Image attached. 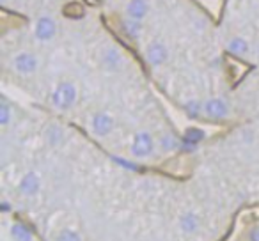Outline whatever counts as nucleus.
Segmentation results:
<instances>
[{"mask_svg":"<svg viewBox=\"0 0 259 241\" xmlns=\"http://www.w3.org/2000/svg\"><path fill=\"white\" fill-rule=\"evenodd\" d=\"M57 32V25H55L54 18L50 16H41L36 23V37L39 41H50Z\"/></svg>","mask_w":259,"mask_h":241,"instance_id":"20e7f679","label":"nucleus"},{"mask_svg":"<svg viewBox=\"0 0 259 241\" xmlns=\"http://www.w3.org/2000/svg\"><path fill=\"white\" fill-rule=\"evenodd\" d=\"M9 121H11V108H9V105L6 101H2L0 103V124L8 126Z\"/></svg>","mask_w":259,"mask_h":241,"instance_id":"aec40b11","label":"nucleus"},{"mask_svg":"<svg viewBox=\"0 0 259 241\" xmlns=\"http://www.w3.org/2000/svg\"><path fill=\"white\" fill-rule=\"evenodd\" d=\"M227 50L231 52L236 57H245L248 54V43L243 39V37H233L227 44Z\"/></svg>","mask_w":259,"mask_h":241,"instance_id":"9b49d317","label":"nucleus"},{"mask_svg":"<svg viewBox=\"0 0 259 241\" xmlns=\"http://www.w3.org/2000/svg\"><path fill=\"white\" fill-rule=\"evenodd\" d=\"M112 128H114V121H112L110 115L105 114V112H98L93 117V130H94V133L100 135V137H107L112 131Z\"/></svg>","mask_w":259,"mask_h":241,"instance_id":"423d86ee","label":"nucleus"},{"mask_svg":"<svg viewBox=\"0 0 259 241\" xmlns=\"http://www.w3.org/2000/svg\"><path fill=\"white\" fill-rule=\"evenodd\" d=\"M2 2H4V0H2Z\"/></svg>","mask_w":259,"mask_h":241,"instance_id":"b1692460","label":"nucleus"},{"mask_svg":"<svg viewBox=\"0 0 259 241\" xmlns=\"http://www.w3.org/2000/svg\"><path fill=\"white\" fill-rule=\"evenodd\" d=\"M204 138V131L199 130V128H188L185 131V137H183V144L185 146H190V148H195L199 142Z\"/></svg>","mask_w":259,"mask_h":241,"instance_id":"4468645a","label":"nucleus"},{"mask_svg":"<svg viewBox=\"0 0 259 241\" xmlns=\"http://www.w3.org/2000/svg\"><path fill=\"white\" fill-rule=\"evenodd\" d=\"M185 112H187V115L190 119H197L199 114L202 112V105L199 103V101L192 100V101H188V103H185Z\"/></svg>","mask_w":259,"mask_h":241,"instance_id":"f3484780","label":"nucleus"},{"mask_svg":"<svg viewBox=\"0 0 259 241\" xmlns=\"http://www.w3.org/2000/svg\"><path fill=\"white\" fill-rule=\"evenodd\" d=\"M64 15L69 16V18H82L83 16V8L78 4V2H71V4H66L64 6Z\"/></svg>","mask_w":259,"mask_h":241,"instance_id":"dca6fc26","label":"nucleus"},{"mask_svg":"<svg viewBox=\"0 0 259 241\" xmlns=\"http://www.w3.org/2000/svg\"><path fill=\"white\" fill-rule=\"evenodd\" d=\"M48 137H50V142H52V144L57 146L59 142H61V138H62L61 128H59V126H52V128H50V131H48Z\"/></svg>","mask_w":259,"mask_h":241,"instance_id":"412c9836","label":"nucleus"},{"mask_svg":"<svg viewBox=\"0 0 259 241\" xmlns=\"http://www.w3.org/2000/svg\"><path fill=\"white\" fill-rule=\"evenodd\" d=\"M11 237L15 241H32L34 239L32 230H30L27 225H23V223H13Z\"/></svg>","mask_w":259,"mask_h":241,"instance_id":"9d476101","label":"nucleus"},{"mask_svg":"<svg viewBox=\"0 0 259 241\" xmlns=\"http://www.w3.org/2000/svg\"><path fill=\"white\" fill-rule=\"evenodd\" d=\"M160 146H162L163 151L169 153V151H174V149H178L180 142H178V138L172 137V135H163L162 140H160Z\"/></svg>","mask_w":259,"mask_h":241,"instance_id":"a211bd4d","label":"nucleus"},{"mask_svg":"<svg viewBox=\"0 0 259 241\" xmlns=\"http://www.w3.org/2000/svg\"><path fill=\"white\" fill-rule=\"evenodd\" d=\"M146 57H148V61L151 62L153 66H162L163 62L167 61V57H169V52H167L165 44L156 41V43H151L148 46Z\"/></svg>","mask_w":259,"mask_h":241,"instance_id":"0eeeda50","label":"nucleus"},{"mask_svg":"<svg viewBox=\"0 0 259 241\" xmlns=\"http://www.w3.org/2000/svg\"><path fill=\"white\" fill-rule=\"evenodd\" d=\"M121 27H122V32H124L130 39H137V37L141 36L142 27H141V22H137V20H132V18L122 20Z\"/></svg>","mask_w":259,"mask_h":241,"instance_id":"f8f14e48","label":"nucleus"},{"mask_svg":"<svg viewBox=\"0 0 259 241\" xmlns=\"http://www.w3.org/2000/svg\"><path fill=\"white\" fill-rule=\"evenodd\" d=\"M55 241H82V239H80L78 232H75V230H71V229H64L57 234Z\"/></svg>","mask_w":259,"mask_h":241,"instance_id":"6ab92c4d","label":"nucleus"},{"mask_svg":"<svg viewBox=\"0 0 259 241\" xmlns=\"http://www.w3.org/2000/svg\"><path fill=\"white\" fill-rule=\"evenodd\" d=\"M2 211H9V204H8V202H2Z\"/></svg>","mask_w":259,"mask_h":241,"instance_id":"5701e85b","label":"nucleus"},{"mask_svg":"<svg viewBox=\"0 0 259 241\" xmlns=\"http://www.w3.org/2000/svg\"><path fill=\"white\" fill-rule=\"evenodd\" d=\"M13 66H15L16 71L22 73V75H32L37 69V59L34 54L22 52V54H18L13 59Z\"/></svg>","mask_w":259,"mask_h":241,"instance_id":"7ed1b4c3","label":"nucleus"},{"mask_svg":"<svg viewBox=\"0 0 259 241\" xmlns=\"http://www.w3.org/2000/svg\"><path fill=\"white\" fill-rule=\"evenodd\" d=\"M155 149V142H153V137L148 133V131H139L134 137V142H132V155L135 158H146L149 156Z\"/></svg>","mask_w":259,"mask_h":241,"instance_id":"f03ea898","label":"nucleus"},{"mask_svg":"<svg viewBox=\"0 0 259 241\" xmlns=\"http://www.w3.org/2000/svg\"><path fill=\"white\" fill-rule=\"evenodd\" d=\"M204 114L213 119H224L229 114V107L222 98H211L204 103Z\"/></svg>","mask_w":259,"mask_h":241,"instance_id":"39448f33","label":"nucleus"},{"mask_svg":"<svg viewBox=\"0 0 259 241\" xmlns=\"http://www.w3.org/2000/svg\"><path fill=\"white\" fill-rule=\"evenodd\" d=\"M76 101V87L71 82H62L55 87L54 94H52V103L59 110H68L73 107Z\"/></svg>","mask_w":259,"mask_h":241,"instance_id":"f257e3e1","label":"nucleus"},{"mask_svg":"<svg viewBox=\"0 0 259 241\" xmlns=\"http://www.w3.org/2000/svg\"><path fill=\"white\" fill-rule=\"evenodd\" d=\"M39 188H41V181H39V177H37V174H34V172L25 174V176L22 177V181H20V191H22L23 195H27V197L36 195L37 191H39Z\"/></svg>","mask_w":259,"mask_h":241,"instance_id":"1a4fd4ad","label":"nucleus"},{"mask_svg":"<svg viewBox=\"0 0 259 241\" xmlns=\"http://www.w3.org/2000/svg\"><path fill=\"white\" fill-rule=\"evenodd\" d=\"M180 225H181V230L187 234H194L195 230L199 229V218L197 215H194V213H187V215L181 216L180 220Z\"/></svg>","mask_w":259,"mask_h":241,"instance_id":"ddd939ff","label":"nucleus"},{"mask_svg":"<svg viewBox=\"0 0 259 241\" xmlns=\"http://www.w3.org/2000/svg\"><path fill=\"white\" fill-rule=\"evenodd\" d=\"M250 241H259V225L250 230Z\"/></svg>","mask_w":259,"mask_h":241,"instance_id":"4be33fe9","label":"nucleus"},{"mask_svg":"<svg viewBox=\"0 0 259 241\" xmlns=\"http://www.w3.org/2000/svg\"><path fill=\"white\" fill-rule=\"evenodd\" d=\"M103 61L110 69H115L119 64H121V54H119L115 48H108V50L105 52V55H103Z\"/></svg>","mask_w":259,"mask_h":241,"instance_id":"2eb2a0df","label":"nucleus"},{"mask_svg":"<svg viewBox=\"0 0 259 241\" xmlns=\"http://www.w3.org/2000/svg\"><path fill=\"white\" fill-rule=\"evenodd\" d=\"M149 11V4L148 0H130L128 6H126V15L128 18L137 20V22H142L146 18Z\"/></svg>","mask_w":259,"mask_h":241,"instance_id":"6e6552de","label":"nucleus"}]
</instances>
